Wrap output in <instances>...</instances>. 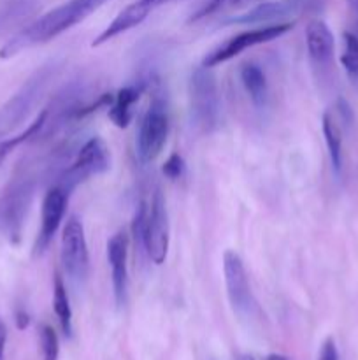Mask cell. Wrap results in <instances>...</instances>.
<instances>
[{
  "instance_id": "obj_1",
  "label": "cell",
  "mask_w": 358,
  "mask_h": 360,
  "mask_svg": "<svg viewBox=\"0 0 358 360\" xmlns=\"http://www.w3.org/2000/svg\"><path fill=\"white\" fill-rule=\"evenodd\" d=\"M49 174V164H25L16 169L9 185L0 195V236L20 243L30 204L42 176Z\"/></svg>"
},
{
  "instance_id": "obj_2",
  "label": "cell",
  "mask_w": 358,
  "mask_h": 360,
  "mask_svg": "<svg viewBox=\"0 0 358 360\" xmlns=\"http://www.w3.org/2000/svg\"><path fill=\"white\" fill-rule=\"evenodd\" d=\"M58 62L44 63L0 108V141L6 139L13 130H16L37 108V104L48 91L51 81L58 74Z\"/></svg>"
},
{
  "instance_id": "obj_3",
  "label": "cell",
  "mask_w": 358,
  "mask_h": 360,
  "mask_svg": "<svg viewBox=\"0 0 358 360\" xmlns=\"http://www.w3.org/2000/svg\"><path fill=\"white\" fill-rule=\"evenodd\" d=\"M133 234L142 239L147 257L157 266L164 264L168 252V218L160 190L153 193L151 202L140 204L133 218Z\"/></svg>"
},
{
  "instance_id": "obj_4",
  "label": "cell",
  "mask_w": 358,
  "mask_h": 360,
  "mask_svg": "<svg viewBox=\"0 0 358 360\" xmlns=\"http://www.w3.org/2000/svg\"><path fill=\"white\" fill-rule=\"evenodd\" d=\"M190 111L197 129L211 132L220 123L221 98L218 83L209 67L200 65L190 77Z\"/></svg>"
},
{
  "instance_id": "obj_5",
  "label": "cell",
  "mask_w": 358,
  "mask_h": 360,
  "mask_svg": "<svg viewBox=\"0 0 358 360\" xmlns=\"http://www.w3.org/2000/svg\"><path fill=\"white\" fill-rule=\"evenodd\" d=\"M109 167H111V153H109L107 144L100 137H90L79 148L72 164L56 176L55 185L65 190V193L69 195L81 183L93 176L104 174L105 171H109Z\"/></svg>"
},
{
  "instance_id": "obj_6",
  "label": "cell",
  "mask_w": 358,
  "mask_h": 360,
  "mask_svg": "<svg viewBox=\"0 0 358 360\" xmlns=\"http://www.w3.org/2000/svg\"><path fill=\"white\" fill-rule=\"evenodd\" d=\"M168 136V112L167 102L161 94H154L153 101L147 105L139 132H137V155L140 162H153L161 153Z\"/></svg>"
},
{
  "instance_id": "obj_7",
  "label": "cell",
  "mask_w": 358,
  "mask_h": 360,
  "mask_svg": "<svg viewBox=\"0 0 358 360\" xmlns=\"http://www.w3.org/2000/svg\"><path fill=\"white\" fill-rule=\"evenodd\" d=\"M62 264L65 273L74 283H84L90 269V255H88L86 236L79 217L70 214L62 232V250H60Z\"/></svg>"
},
{
  "instance_id": "obj_8",
  "label": "cell",
  "mask_w": 358,
  "mask_h": 360,
  "mask_svg": "<svg viewBox=\"0 0 358 360\" xmlns=\"http://www.w3.org/2000/svg\"><path fill=\"white\" fill-rule=\"evenodd\" d=\"M293 25L291 23H274V25H267V27H258L253 28V30H246L242 34L234 35L228 41H225L223 44L218 46L216 49H213L211 53H207V56L204 58V67H213L220 65V63L228 62L234 56L241 55L242 51H246L248 48H253V46L258 44H265V42L274 41V39L281 37L283 34H286L288 30H291Z\"/></svg>"
},
{
  "instance_id": "obj_9",
  "label": "cell",
  "mask_w": 358,
  "mask_h": 360,
  "mask_svg": "<svg viewBox=\"0 0 358 360\" xmlns=\"http://www.w3.org/2000/svg\"><path fill=\"white\" fill-rule=\"evenodd\" d=\"M223 273L232 308L241 315H249L255 309V299H253L251 285H249L244 264L235 252H225Z\"/></svg>"
},
{
  "instance_id": "obj_10",
  "label": "cell",
  "mask_w": 358,
  "mask_h": 360,
  "mask_svg": "<svg viewBox=\"0 0 358 360\" xmlns=\"http://www.w3.org/2000/svg\"><path fill=\"white\" fill-rule=\"evenodd\" d=\"M67 199H69V195L58 185H51L46 192L41 210V229H39L34 246L35 255H42L51 245L53 238H55L56 231L63 220V214H65Z\"/></svg>"
},
{
  "instance_id": "obj_11",
  "label": "cell",
  "mask_w": 358,
  "mask_h": 360,
  "mask_svg": "<svg viewBox=\"0 0 358 360\" xmlns=\"http://www.w3.org/2000/svg\"><path fill=\"white\" fill-rule=\"evenodd\" d=\"M126 253H128V238L123 231L116 232L107 243V260L111 266L112 292L116 304L121 308L126 302L128 290V271H126Z\"/></svg>"
},
{
  "instance_id": "obj_12",
  "label": "cell",
  "mask_w": 358,
  "mask_h": 360,
  "mask_svg": "<svg viewBox=\"0 0 358 360\" xmlns=\"http://www.w3.org/2000/svg\"><path fill=\"white\" fill-rule=\"evenodd\" d=\"M309 0H281V2H265L253 7L248 13L235 16L228 20V23H242V25H274L283 23V18L291 16L298 11L307 7Z\"/></svg>"
},
{
  "instance_id": "obj_13",
  "label": "cell",
  "mask_w": 358,
  "mask_h": 360,
  "mask_svg": "<svg viewBox=\"0 0 358 360\" xmlns=\"http://www.w3.org/2000/svg\"><path fill=\"white\" fill-rule=\"evenodd\" d=\"M305 44H307V53L312 65L318 69H326L332 63L336 41H333V34L325 21L312 20L305 27Z\"/></svg>"
},
{
  "instance_id": "obj_14",
  "label": "cell",
  "mask_w": 358,
  "mask_h": 360,
  "mask_svg": "<svg viewBox=\"0 0 358 360\" xmlns=\"http://www.w3.org/2000/svg\"><path fill=\"white\" fill-rule=\"evenodd\" d=\"M153 9L154 6L150 2V0H135V2L126 6L123 11H119L118 16H116L114 20L104 28V32H102L93 42H91V46H100L104 44V42L111 41V39L118 37V35L123 34V32L132 30L133 27L142 23V21L150 16Z\"/></svg>"
},
{
  "instance_id": "obj_15",
  "label": "cell",
  "mask_w": 358,
  "mask_h": 360,
  "mask_svg": "<svg viewBox=\"0 0 358 360\" xmlns=\"http://www.w3.org/2000/svg\"><path fill=\"white\" fill-rule=\"evenodd\" d=\"M147 83L150 81L140 79L137 83L128 84V86H123L121 90H118V94L112 95V101L109 104V118L118 129H126L128 123L132 122L133 105L139 102Z\"/></svg>"
},
{
  "instance_id": "obj_16",
  "label": "cell",
  "mask_w": 358,
  "mask_h": 360,
  "mask_svg": "<svg viewBox=\"0 0 358 360\" xmlns=\"http://www.w3.org/2000/svg\"><path fill=\"white\" fill-rule=\"evenodd\" d=\"M241 81L253 104L258 109L265 108L267 98H269V88H267V77L262 67L256 65V63H246V65H242Z\"/></svg>"
},
{
  "instance_id": "obj_17",
  "label": "cell",
  "mask_w": 358,
  "mask_h": 360,
  "mask_svg": "<svg viewBox=\"0 0 358 360\" xmlns=\"http://www.w3.org/2000/svg\"><path fill=\"white\" fill-rule=\"evenodd\" d=\"M321 127L326 148H329L330 162H332L333 171L339 174L340 169H343V130H340L339 120H337L332 112L326 111L325 115H323Z\"/></svg>"
},
{
  "instance_id": "obj_18",
  "label": "cell",
  "mask_w": 358,
  "mask_h": 360,
  "mask_svg": "<svg viewBox=\"0 0 358 360\" xmlns=\"http://www.w3.org/2000/svg\"><path fill=\"white\" fill-rule=\"evenodd\" d=\"M53 308H55L63 333L70 336L72 334V309H70L69 295H67V288L60 274H56L55 285H53Z\"/></svg>"
},
{
  "instance_id": "obj_19",
  "label": "cell",
  "mask_w": 358,
  "mask_h": 360,
  "mask_svg": "<svg viewBox=\"0 0 358 360\" xmlns=\"http://www.w3.org/2000/svg\"><path fill=\"white\" fill-rule=\"evenodd\" d=\"M340 63H343L344 70L350 76V79L353 81V84L358 86V37L351 32L344 34Z\"/></svg>"
},
{
  "instance_id": "obj_20",
  "label": "cell",
  "mask_w": 358,
  "mask_h": 360,
  "mask_svg": "<svg viewBox=\"0 0 358 360\" xmlns=\"http://www.w3.org/2000/svg\"><path fill=\"white\" fill-rule=\"evenodd\" d=\"M32 9H34V0H13L6 7H2L0 9V34L23 18H27L32 13Z\"/></svg>"
},
{
  "instance_id": "obj_21",
  "label": "cell",
  "mask_w": 358,
  "mask_h": 360,
  "mask_svg": "<svg viewBox=\"0 0 358 360\" xmlns=\"http://www.w3.org/2000/svg\"><path fill=\"white\" fill-rule=\"evenodd\" d=\"M39 336H41L42 357H44V360H58L60 343L55 329L51 326H42Z\"/></svg>"
},
{
  "instance_id": "obj_22",
  "label": "cell",
  "mask_w": 358,
  "mask_h": 360,
  "mask_svg": "<svg viewBox=\"0 0 358 360\" xmlns=\"http://www.w3.org/2000/svg\"><path fill=\"white\" fill-rule=\"evenodd\" d=\"M185 160H183V157L179 153H172L171 157L167 158V162L164 164V167H161V171H164V174L167 176L168 179H178L181 178L183 172H185Z\"/></svg>"
},
{
  "instance_id": "obj_23",
  "label": "cell",
  "mask_w": 358,
  "mask_h": 360,
  "mask_svg": "<svg viewBox=\"0 0 358 360\" xmlns=\"http://www.w3.org/2000/svg\"><path fill=\"white\" fill-rule=\"evenodd\" d=\"M318 360H339V354H337V347L333 340H326L323 343Z\"/></svg>"
},
{
  "instance_id": "obj_24",
  "label": "cell",
  "mask_w": 358,
  "mask_h": 360,
  "mask_svg": "<svg viewBox=\"0 0 358 360\" xmlns=\"http://www.w3.org/2000/svg\"><path fill=\"white\" fill-rule=\"evenodd\" d=\"M6 340H7V330L6 327L0 323V360L4 357V348H6Z\"/></svg>"
},
{
  "instance_id": "obj_25",
  "label": "cell",
  "mask_w": 358,
  "mask_h": 360,
  "mask_svg": "<svg viewBox=\"0 0 358 360\" xmlns=\"http://www.w3.org/2000/svg\"><path fill=\"white\" fill-rule=\"evenodd\" d=\"M16 323L20 329H25L28 326V315L25 311H18L16 313Z\"/></svg>"
},
{
  "instance_id": "obj_26",
  "label": "cell",
  "mask_w": 358,
  "mask_h": 360,
  "mask_svg": "<svg viewBox=\"0 0 358 360\" xmlns=\"http://www.w3.org/2000/svg\"><path fill=\"white\" fill-rule=\"evenodd\" d=\"M151 4H153L154 7H158V6H161V4H165V2H171V0H150Z\"/></svg>"
},
{
  "instance_id": "obj_27",
  "label": "cell",
  "mask_w": 358,
  "mask_h": 360,
  "mask_svg": "<svg viewBox=\"0 0 358 360\" xmlns=\"http://www.w3.org/2000/svg\"><path fill=\"white\" fill-rule=\"evenodd\" d=\"M267 360H286V359L281 357V355H270V357L267 359Z\"/></svg>"
},
{
  "instance_id": "obj_28",
  "label": "cell",
  "mask_w": 358,
  "mask_h": 360,
  "mask_svg": "<svg viewBox=\"0 0 358 360\" xmlns=\"http://www.w3.org/2000/svg\"><path fill=\"white\" fill-rule=\"evenodd\" d=\"M350 6L354 7V9H358V0H350Z\"/></svg>"
},
{
  "instance_id": "obj_29",
  "label": "cell",
  "mask_w": 358,
  "mask_h": 360,
  "mask_svg": "<svg viewBox=\"0 0 358 360\" xmlns=\"http://www.w3.org/2000/svg\"><path fill=\"white\" fill-rule=\"evenodd\" d=\"M242 360H255L253 357H242Z\"/></svg>"
}]
</instances>
